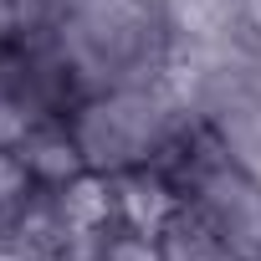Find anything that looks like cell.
I'll list each match as a JSON object with an SVG mask.
<instances>
[{
    "mask_svg": "<svg viewBox=\"0 0 261 261\" xmlns=\"http://www.w3.org/2000/svg\"><path fill=\"white\" fill-rule=\"evenodd\" d=\"M11 149L21 154V164L31 169V179H36L41 190H62V185H72L77 174H87V159H82V144H77V134H72V118H67V113L36 118Z\"/></svg>",
    "mask_w": 261,
    "mask_h": 261,
    "instance_id": "obj_4",
    "label": "cell"
},
{
    "mask_svg": "<svg viewBox=\"0 0 261 261\" xmlns=\"http://www.w3.org/2000/svg\"><path fill=\"white\" fill-rule=\"evenodd\" d=\"M108 185H113V210H118V225H123V230L159 236V225L179 210V190L169 185V174H164L159 164L113 174Z\"/></svg>",
    "mask_w": 261,
    "mask_h": 261,
    "instance_id": "obj_6",
    "label": "cell"
},
{
    "mask_svg": "<svg viewBox=\"0 0 261 261\" xmlns=\"http://www.w3.org/2000/svg\"><path fill=\"white\" fill-rule=\"evenodd\" d=\"M21 36V6L16 0H0V46H11Z\"/></svg>",
    "mask_w": 261,
    "mask_h": 261,
    "instance_id": "obj_11",
    "label": "cell"
},
{
    "mask_svg": "<svg viewBox=\"0 0 261 261\" xmlns=\"http://www.w3.org/2000/svg\"><path fill=\"white\" fill-rule=\"evenodd\" d=\"M41 41L67 62L82 97L169 72V31L154 0H62Z\"/></svg>",
    "mask_w": 261,
    "mask_h": 261,
    "instance_id": "obj_1",
    "label": "cell"
},
{
    "mask_svg": "<svg viewBox=\"0 0 261 261\" xmlns=\"http://www.w3.org/2000/svg\"><path fill=\"white\" fill-rule=\"evenodd\" d=\"M195 118L210 128V139L220 144V154L261 185V92H251V82L241 77V82L220 87Z\"/></svg>",
    "mask_w": 261,
    "mask_h": 261,
    "instance_id": "obj_3",
    "label": "cell"
},
{
    "mask_svg": "<svg viewBox=\"0 0 261 261\" xmlns=\"http://www.w3.org/2000/svg\"><path fill=\"white\" fill-rule=\"evenodd\" d=\"M67 118H72V134L82 144L87 169L108 174V179L144 169V164H159L164 149L195 123L190 102L179 97V87L169 77L87 92L82 102H72Z\"/></svg>",
    "mask_w": 261,
    "mask_h": 261,
    "instance_id": "obj_2",
    "label": "cell"
},
{
    "mask_svg": "<svg viewBox=\"0 0 261 261\" xmlns=\"http://www.w3.org/2000/svg\"><path fill=\"white\" fill-rule=\"evenodd\" d=\"M87 261H164L159 256V241L154 236H139V230H108L102 241H97V251L87 256Z\"/></svg>",
    "mask_w": 261,
    "mask_h": 261,
    "instance_id": "obj_9",
    "label": "cell"
},
{
    "mask_svg": "<svg viewBox=\"0 0 261 261\" xmlns=\"http://www.w3.org/2000/svg\"><path fill=\"white\" fill-rule=\"evenodd\" d=\"M0 261H6V256H0Z\"/></svg>",
    "mask_w": 261,
    "mask_h": 261,
    "instance_id": "obj_14",
    "label": "cell"
},
{
    "mask_svg": "<svg viewBox=\"0 0 261 261\" xmlns=\"http://www.w3.org/2000/svg\"><path fill=\"white\" fill-rule=\"evenodd\" d=\"M41 185L31 179V169L21 164V154L11 144H0V215H16Z\"/></svg>",
    "mask_w": 261,
    "mask_h": 261,
    "instance_id": "obj_8",
    "label": "cell"
},
{
    "mask_svg": "<svg viewBox=\"0 0 261 261\" xmlns=\"http://www.w3.org/2000/svg\"><path fill=\"white\" fill-rule=\"evenodd\" d=\"M159 256L164 261H246L200 210H190V205H179L164 225H159Z\"/></svg>",
    "mask_w": 261,
    "mask_h": 261,
    "instance_id": "obj_7",
    "label": "cell"
},
{
    "mask_svg": "<svg viewBox=\"0 0 261 261\" xmlns=\"http://www.w3.org/2000/svg\"><path fill=\"white\" fill-rule=\"evenodd\" d=\"M0 241H6V215H0Z\"/></svg>",
    "mask_w": 261,
    "mask_h": 261,
    "instance_id": "obj_13",
    "label": "cell"
},
{
    "mask_svg": "<svg viewBox=\"0 0 261 261\" xmlns=\"http://www.w3.org/2000/svg\"><path fill=\"white\" fill-rule=\"evenodd\" d=\"M236 11H241V36L261 41V0H236Z\"/></svg>",
    "mask_w": 261,
    "mask_h": 261,
    "instance_id": "obj_10",
    "label": "cell"
},
{
    "mask_svg": "<svg viewBox=\"0 0 261 261\" xmlns=\"http://www.w3.org/2000/svg\"><path fill=\"white\" fill-rule=\"evenodd\" d=\"M154 6L169 31V51H215L246 41L236 0H154Z\"/></svg>",
    "mask_w": 261,
    "mask_h": 261,
    "instance_id": "obj_5",
    "label": "cell"
},
{
    "mask_svg": "<svg viewBox=\"0 0 261 261\" xmlns=\"http://www.w3.org/2000/svg\"><path fill=\"white\" fill-rule=\"evenodd\" d=\"M246 82L251 92H261V41H246Z\"/></svg>",
    "mask_w": 261,
    "mask_h": 261,
    "instance_id": "obj_12",
    "label": "cell"
}]
</instances>
